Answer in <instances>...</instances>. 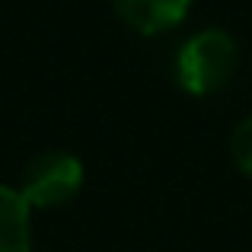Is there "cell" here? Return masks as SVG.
<instances>
[{
  "label": "cell",
  "instance_id": "obj_1",
  "mask_svg": "<svg viewBox=\"0 0 252 252\" xmlns=\"http://www.w3.org/2000/svg\"><path fill=\"white\" fill-rule=\"evenodd\" d=\"M236 61H240V51L233 38L223 29H204L179 48L176 80L191 96H208L233 77Z\"/></svg>",
  "mask_w": 252,
  "mask_h": 252
},
{
  "label": "cell",
  "instance_id": "obj_2",
  "mask_svg": "<svg viewBox=\"0 0 252 252\" xmlns=\"http://www.w3.org/2000/svg\"><path fill=\"white\" fill-rule=\"evenodd\" d=\"M83 189V163L67 150H45L32 157L23 169L19 191L29 201V208H61L74 201Z\"/></svg>",
  "mask_w": 252,
  "mask_h": 252
},
{
  "label": "cell",
  "instance_id": "obj_3",
  "mask_svg": "<svg viewBox=\"0 0 252 252\" xmlns=\"http://www.w3.org/2000/svg\"><path fill=\"white\" fill-rule=\"evenodd\" d=\"M112 6L134 32L160 35L189 16L191 0H112Z\"/></svg>",
  "mask_w": 252,
  "mask_h": 252
},
{
  "label": "cell",
  "instance_id": "obj_4",
  "mask_svg": "<svg viewBox=\"0 0 252 252\" xmlns=\"http://www.w3.org/2000/svg\"><path fill=\"white\" fill-rule=\"evenodd\" d=\"M32 208L19 189L0 185V252H32Z\"/></svg>",
  "mask_w": 252,
  "mask_h": 252
},
{
  "label": "cell",
  "instance_id": "obj_5",
  "mask_svg": "<svg viewBox=\"0 0 252 252\" xmlns=\"http://www.w3.org/2000/svg\"><path fill=\"white\" fill-rule=\"evenodd\" d=\"M230 154H233V163L240 166V172L252 176V118H243V122L233 128Z\"/></svg>",
  "mask_w": 252,
  "mask_h": 252
}]
</instances>
